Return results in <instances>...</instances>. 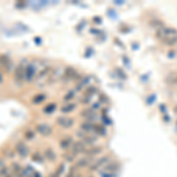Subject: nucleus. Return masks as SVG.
<instances>
[{
    "mask_svg": "<svg viewBox=\"0 0 177 177\" xmlns=\"http://www.w3.org/2000/svg\"><path fill=\"white\" fill-rule=\"evenodd\" d=\"M119 174V165L117 163H107L106 165L101 169L99 175L101 177H117Z\"/></svg>",
    "mask_w": 177,
    "mask_h": 177,
    "instance_id": "nucleus-1",
    "label": "nucleus"
},
{
    "mask_svg": "<svg viewBox=\"0 0 177 177\" xmlns=\"http://www.w3.org/2000/svg\"><path fill=\"white\" fill-rule=\"evenodd\" d=\"M110 158L107 157V156H104V157H102V158H99L98 161H96L93 164L91 165V169H93V170H101L102 168H104V166L106 165L107 163H110Z\"/></svg>",
    "mask_w": 177,
    "mask_h": 177,
    "instance_id": "nucleus-2",
    "label": "nucleus"
},
{
    "mask_svg": "<svg viewBox=\"0 0 177 177\" xmlns=\"http://www.w3.org/2000/svg\"><path fill=\"white\" fill-rule=\"evenodd\" d=\"M57 123H58L60 126L65 128V129H69V128H71V126L73 125V119L70 117H66V116H60V117H58V119H57Z\"/></svg>",
    "mask_w": 177,
    "mask_h": 177,
    "instance_id": "nucleus-3",
    "label": "nucleus"
},
{
    "mask_svg": "<svg viewBox=\"0 0 177 177\" xmlns=\"http://www.w3.org/2000/svg\"><path fill=\"white\" fill-rule=\"evenodd\" d=\"M37 131L40 135H43V136H50L52 134V128L48 124L42 123L37 125Z\"/></svg>",
    "mask_w": 177,
    "mask_h": 177,
    "instance_id": "nucleus-4",
    "label": "nucleus"
},
{
    "mask_svg": "<svg viewBox=\"0 0 177 177\" xmlns=\"http://www.w3.org/2000/svg\"><path fill=\"white\" fill-rule=\"evenodd\" d=\"M25 70H26V66H22V65H18V66H17L16 71H14L16 81H22L25 79Z\"/></svg>",
    "mask_w": 177,
    "mask_h": 177,
    "instance_id": "nucleus-5",
    "label": "nucleus"
},
{
    "mask_svg": "<svg viewBox=\"0 0 177 177\" xmlns=\"http://www.w3.org/2000/svg\"><path fill=\"white\" fill-rule=\"evenodd\" d=\"M16 150H17V154L20 156V157H26L27 154H28V148H27L26 144H25L24 142H19V143L16 145Z\"/></svg>",
    "mask_w": 177,
    "mask_h": 177,
    "instance_id": "nucleus-6",
    "label": "nucleus"
},
{
    "mask_svg": "<svg viewBox=\"0 0 177 177\" xmlns=\"http://www.w3.org/2000/svg\"><path fill=\"white\" fill-rule=\"evenodd\" d=\"M86 151V148H85V144L79 140V142H73V144H72V152L77 155V154H81V152H84Z\"/></svg>",
    "mask_w": 177,
    "mask_h": 177,
    "instance_id": "nucleus-7",
    "label": "nucleus"
},
{
    "mask_svg": "<svg viewBox=\"0 0 177 177\" xmlns=\"http://www.w3.org/2000/svg\"><path fill=\"white\" fill-rule=\"evenodd\" d=\"M34 76H36V67L33 65H27L25 70V79L27 81H31Z\"/></svg>",
    "mask_w": 177,
    "mask_h": 177,
    "instance_id": "nucleus-8",
    "label": "nucleus"
},
{
    "mask_svg": "<svg viewBox=\"0 0 177 177\" xmlns=\"http://www.w3.org/2000/svg\"><path fill=\"white\" fill-rule=\"evenodd\" d=\"M72 144H73V140H72V138H70V137H66V138H64V140L60 142V148H61V149H67V148L72 146Z\"/></svg>",
    "mask_w": 177,
    "mask_h": 177,
    "instance_id": "nucleus-9",
    "label": "nucleus"
},
{
    "mask_svg": "<svg viewBox=\"0 0 177 177\" xmlns=\"http://www.w3.org/2000/svg\"><path fill=\"white\" fill-rule=\"evenodd\" d=\"M45 158L47 160V161H54L56 160V154H54V151L52 149H47V150H45Z\"/></svg>",
    "mask_w": 177,
    "mask_h": 177,
    "instance_id": "nucleus-10",
    "label": "nucleus"
},
{
    "mask_svg": "<svg viewBox=\"0 0 177 177\" xmlns=\"http://www.w3.org/2000/svg\"><path fill=\"white\" fill-rule=\"evenodd\" d=\"M0 63L5 66L6 70H10V66H11V61H10V59L8 57H6V56H0Z\"/></svg>",
    "mask_w": 177,
    "mask_h": 177,
    "instance_id": "nucleus-11",
    "label": "nucleus"
},
{
    "mask_svg": "<svg viewBox=\"0 0 177 177\" xmlns=\"http://www.w3.org/2000/svg\"><path fill=\"white\" fill-rule=\"evenodd\" d=\"M22 170V165H19V164H17V163H13V164H12V171H13V174H16L17 177L20 175Z\"/></svg>",
    "mask_w": 177,
    "mask_h": 177,
    "instance_id": "nucleus-12",
    "label": "nucleus"
},
{
    "mask_svg": "<svg viewBox=\"0 0 177 177\" xmlns=\"http://www.w3.org/2000/svg\"><path fill=\"white\" fill-rule=\"evenodd\" d=\"M90 160L89 158H83V160H79V161L76 163V165L78 168H84V166H87L91 162H89Z\"/></svg>",
    "mask_w": 177,
    "mask_h": 177,
    "instance_id": "nucleus-13",
    "label": "nucleus"
},
{
    "mask_svg": "<svg viewBox=\"0 0 177 177\" xmlns=\"http://www.w3.org/2000/svg\"><path fill=\"white\" fill-rule=\"evenodd\" d=\"M76 107V105L75 104H72V103H70V104H66V105H64V106L61 107V111L64 113H66V112H70V111H72L73 109Z\"/></svg>",
    "mask_w": 177,
    "mask_h": 177,
    "instance_id": "nucleus-14",
    "label": "nucleus"
},
{
    "mask_svg": "<svg viewBox=\"0 0 177 177\" xmlns=\"http://www.w3.org/2000/svg\"><path fill=\"white\" fill-rule=\"evenodd\" d=\"M101 152V148H92V149H90V150H86V154L89 156H95V155H98Z\"/></svg>",
    "mask_w": 177,
    "mask_h": 177,
    "instance_id": "nucleus-15",
    "label": "nucleus"
},
{
    "mask_svg": "<svg viewBox=\"0 0 177 177\" xmlns=\"http://www.w3.org/2000/svg\"><path fill=\"white\" fill-rule=\"evenodd\" d=\"M54 110H56V104H48V106H46L44 109V112L50 113L52 112V111H54Z\"/></svg>",
    "mask_w": 177,
    "mask_h": 177,
    "instance_id": "nucleus-16",
    "label": "nucleus"
},
{
    "mask_svg": "<svg viewBox=\"0 0 177 177\" xmlns=\"http://www.w3.org/2000/svg\"><path fill=\"white\" fill-rule=\"evenodd\" d=\"M44 99H45V95H38V96H36L33 98V102L40 103V102H43Z\"/></svg>",
    "mask_w": 177,
    "mask_h": 177,
    "instance_id": "nucleus-17",
    "label": "nucleus"
},
{
    "mask_svg": "<svg viewBox=\"0 0 177 177\" xmlns=\"http://www.w3.org/2000/svg\"><path fill=\"white\" fill-rule=\"evenodd\" d=\"M75 156L76 155L73 154V152H71V154H66L64 157H65V160H66L67 162H72L73 160H75Z\"/></svg>",
    "mask_w": 177,
    "mask_h": 177,
    "instance_id": "nucleus-18",
    "label": "nucleus"
},
{
    "mask_svg": "<svg viewBox=\"0 0 177 177\" xmlns=\"http://www.w3.org/2000/svg\"><path fill=\"white\" fill-rule=\"evenodd\" d=\"M32 158H33V160H34V161L37 160V161H38V162H40V163L43 162V157H42V156H40V155H39V154H36V155H33Z\"/></svg>",
    "mask_w": 177,
    "mask_h": 177,
    "instance_id": "nucleus-19",
    "label": "nucleus"
},
{
    "mask_svg": "<svg viewBox=\"0 0 177 177\" xmlns=\"http://www.w3.org/2000/svg\"><path fill=\"white\" fill-rule=\"evenodd\" d=\"M33 136H34V134H33L32 131H27L26 134H25V137H26L27 140H31V138H33Z\"/></svg>",
    "mask_w": 177,
    "mask_h": 177,
    "instance_id": "nucleus-20",
    "label": "nucleus"
},
{
    "mask_svg": "<svg viewBox=\"0 0 177 177\" xmlns=\"http://www.w3.org/2000/svg\"><path fill=\"white\" fill-rule=\"evenodd\" d=\"M75 97V93L73 92H69L67 95H66V97H65V101H70L71 98H73Z\"/></svg>",
    "mask_w": 177,
    "mask_h": 177,
    "instance_id": "nucleus-21",
    "label": "nucleus"
},
{
    "mask_svg": "<svg viewBox=\"0 0 177 177\" xmlns=\"http://www.w3.org/2000/svg\"><path fill=\"white\" fill-rule=\"evenodd\" d=\"M4 168H5V162L2 161V160H0V171H1Z\"/></svg>",
    "mask_w": 177,
    "mask_h": 177,
    "instance_id": "nucleus-22",
    "label": "nucleus"
},
{
    "mask_svg": "<svg viewBox=\"0 0 177 177\" xmlns=\"http://www.w3.org/2000/svg\"><path fill=\"white\" fill-rule=\"evenodd\" d=\"M33 177H42V175H40V174H39V172H36V174H34V176Z\"/></svg>",
    "mask_w": 177,
    "mask_h": 177,
    "instance_id": "nucleus-23",
    "label": "nucleus"
},
{
    "mask_svg": "<svg viewBox=\"0 0 177 177\" xmlns=\"http://www.w3.org/2000/svg\"><path fill=\"white\" fill-rule=\"evenodd\" d=\"M0 81H1V76H0Z\"/></svg>",
    "mask_w": 177,
    "mask_h": 177,
    "instance_id": "nucleus-24",
    "label": "nucleus"
},
{
    "mask_svg": "<svg viewBox=\"0 0 177 177\" xmlns=\"http://www.w3.org/2000/svg\"><path fill=\"white\" fill-rule=\"evenodd\" d=\"M0 177H1V175H0Z\"/></svg>",
    "mask_w": 177,
    "mask_h": 177,
    "instance_id": "nucleus-25",
    "label": "nucleus"
}]
</instances>
